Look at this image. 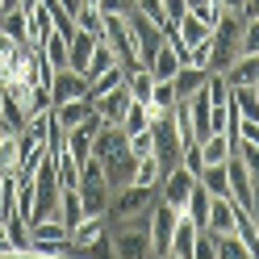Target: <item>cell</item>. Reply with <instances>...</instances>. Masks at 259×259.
<instances>
[{
  "mask_svg": "<svg viewBox=\"0 0 259 259\" xmlns=\"http://www.w3.org/2000/svg\"><path fill=\"white\" fill-rule=\"evenodd\" d=\"M147 218H151V213H138V218H121V222H109L113 259H155V247H151V230H147Z\"/></svg>",
  "mask_w": 259,
  "mask_h": 259,
  "instance_id": "6da1fadb",
  "label": "cell"
},
{
  "mask_svg": "<svg viewBox=\"0 0 259 259\" xmlns=\"http://www.w3.org/2000/svg\"><path fill=\"white\" fill-rule=\"evenodd\" d=\"M159 201V188H142V184H125L109 197V222H121V218H138V213H151V205Z\"/></svg>",
  "mask_w": 259,
  "mask_h": 259,
  "instance_id": "7a4b0ae2",
  "label": "cell"
},
{
  "mask_svg": "<svg viewBox=\"0 0 259 259\" xmlns=\"http://www.w3.org/2000/svg\"><path fill=\"white\" fill-rule=\"evenodd\" d=\"M125 21H130V38H134V51L142 59V67L155 59V51L163 46V29H159L155 21H147L142 13H125Z\"/></svg>",
  "mask_w": 259,
  "mask_h": 259,
  "instance_id": "3957f363",
  "label": "cell"
},
{
  "mask_svg": "<svg viewBox=\"0 0 259 259\" xmlns=\"http://www.w3.org/2000/svg\"><path fill=\"white\" fill-rule=\"evenodd\" d=\"M176 209L171 205H163V201H155L151 205V218H147V230H151V247H155V259L159 255H167V247H171V230H176Z\"/></svg>",
  "mask_w": 259,
  "mask_h": 259,
  "instance_id": "277c9868",
  "label": "cell"
},
{
  "mask_svg": "<svg viewBox=\"0 0 259 259\" xmlns=\"http://www.w3.org/2000/svg\"><path fill=\"white\" fill-rule=\"evenodd\" d=\"M226 176H230V201H234L238 209H251V201H255V180H251V171H247V163H242L238 151H230V159H226Z\"/></svg>",
  "mask_w": 259,
  "mask_h": 259,
  "instance_id": "5b68a950",
  "label": "cell"
},
{
  "mask_svg": "<svg viewBox=\"0 0 259 259\" xmlns=\"http://www.w3.org/2000/svg\"><path fill=\"white\" fill-rule=\"evenodd\" d=\"M192 184H197V180H192L184 167H176V171L163 176V184H159V201L171 205L176 213H184V205H188V197H192Z\"/></svg>",
  "mask_w": 259,
  "mask_h": 259,
  "instance_id": "8992f818",
  "label": "cell"
},
{
  "mask_svg": "<svg viewBox=\"0 0 259 259\" xmlns=\"http://www.w3.org/2000/svg\"><path fill=\"white\" fill-rule=\"evenodd\" d=\"M25 13V29H29V46H42L46 38L55 34V17H51V9L42 5V0H29V5H17Z\"/></svg>",
  "mask_w": 259,
  "mask_h": 259,
  "instance_id": "52a82bcc",
  "label": "cell"
},
{
  "mask_svg": "<svg viewBox=\"0 0 259 259\" xmlns=\"http://www.w3.org/2000/svg\"><path fill=\"white\" fill-rule=\"evenodd\" d=\"M130 88L121 84V88H113V92H105V96H96L92 101V109H96V117H101L105 125H121L125 121V109H130Z\"/></svg>",
  "mask_w": 259,
  "mask_h": 259,
  "instance_id": "ba28073f",
  "label": "cell"
},
{
  "mask_svg": "<svg viewBox=\"0 0 259 259\" xmlns=\"http://www.w3.org/2000/svg\"><path fill=\"white\" fill-rule=\"evenodd\" d=\"M79 96H88V79L79 75V71H71V67L55 71V79H51V101H55V105H67V101H79Z\"/></svg>",
  "mask_w": 259,
  "mask_h": 259,
  "instance_id": "9c48e42d",
  "label": "cell"
},
{
  "mask_svg": "<svg viewBox=\"0 0 259 259\" xmlns=\"http://www.w3.org/2000/svg\"><path fill=\"white\" fill-rule=\"evenodd\" d=\"M96 130H101V117H88V121H79V125H71V130H63V134H67V151L75 155V163L92 159V138H96Z\"/></svg>",
  "mask_w": 259,
  "mask_h": 259,
  "instance_id": "30bf717a",
  "label": "cell"
},
{
  "mask_svg": "<svg viewBox=\"0 0 259 259\" xmlns=\"http://www.w3.org/2000/svg\"><path fill=\"white\" fill-rule=\"evenodd\" d=\"M205 230L209 234H234V201H226V197H209V218H205Z\"/></svg>",
  "mask_w": 259,
  "mask_h": 259,
  "instance_id": "8fae6325",
  "label": "cell"
},
{
  "mask_svg": "<svg viewBox=\"0 0 259 259\" xmlns=\"http://www.w3.org/2000/svg\"><path fill=\"white\" fill-rule=\"evenodd\" d=\"M222 75H226L230 88H255L259 84V55H238Z\"/></svg>",
  "mask_w": 259,
  "mask_h": 259,
  "instance_id": "7c38bea8",
  "label": "cell"
},
{
  "mask_svg": "<svg viewBox=\"0 0 259 259\" xmlns=\"http://www.w3.org/2000/svg\"><path fill=\"white\" fill-rule=\"evenodd\" d=\"M109 197H113V192L105 188V180H88V184H79V205H84V213H88V218H105V213H109Z\"/></svg>",
  "mask_w": 259,
  "mask_h": 259,
  "instance_id": "4fadbf2b",
  "label": "cell"
},
{
  "mask_svg": "<svg viewBox=\"0 0 259 259\" xmlns=\"http://www.w3.org/2000/svg\"><path fill=\"white\" fill-rule=\"evenodd\" d=\"M5 238H9V251H17V255H25V251H34V238H29V222L13 209V213H5Z\"/></svg>",
  "mask_w": 259,
  "mask_h": 259,
  "instance_id": "5bb4252c",
  "label": "cell"
},
{
  "mask_svg": "<svg viewBox=\"0 0 259 259\" xmlns=\"http://www.w3.org/2000/svg\"><path fill=\"white\" fill-rule=\"evenodd\" d=\"M96 42H101V38L84 34V29H75V34L67 38V67H71V71H84V67H88V59H92V51H96Z\"/></svg>",
  "mask_w": 259,
  "mask_h": 259,
  "instance_id": "9a60e30c",
  "label": "cell"
},
{
  "mask_svg": "<svg viewBox=\"0 0 259 259\" xmlns=\"http://www.w3.org/2000/svg\"><path fill=\"white\" fill-rule=\"evenodd\" d=\"M51 113H55V121H59L63 130H71V125H79V121H88V117H96V109H92V96H79V101H67V105H55Z\"/></svg>",
  "mask_w": 259,
  "mask_h": 259,
  "instance_id": "2e32d148",
  "label": "cell"
},
{
  "mask_svg": "<svg viewBox=\"0 0 259 259\" xmlns=\"http://www.w3.org/2000/svg\"><path fill=\"white\" fill-rule=\"evenodd\" d=\"M71 17H75V29H84V34H92V38L105 34V13H101V5H96V0H79Z\"/></svg>",
  "mask_w": 259,
  "mask_h": 259,
  "instance_id": "e0dca14e",
  "label": "cell"
},
{
  "mask_svg": "<svg viewBox=\"0 0 259 259\" xmlns=\"http://www.w3.org/2000/svg\"><path fill=\"white\" fill-rule=\"evenodd\" d=\"M197 147H201L205 167H213V163H226V159H230L234 142H230V134H209V138H201V142H197Z\"/></svg>",
  "mask_w": 259,
  "mask_h": 259,
  "instance_id": "ac0fdd59",
  "label": "cell"
},
{
  "mask_svg": "<svg viewBox=\"0 0 259 259\" xmlns=\"http://www.w3.org/2000/svg\"><path fill=\"white\" fill-rule=\"evenodd\" d=\"M109 67H121V63H117V55L109 51V42L101 38V42H96V51H92V59H88V67L79 71V75H84L88 84H92V79H101V75H105Z\"/></svg>",
  "mask_w": 259,
  "mask_h": 259,
  "instance_id": "d6986e66",
  "label": "cell"
},
{
  "mask_svg": "<svg viewBox=\"0 0 259 259\" xmlns=\"http://www.w3.org/2000/svg\"><path fill=\"white\" fill-rule=\"evenodd\" d=\"M226 105H230L242 121H259V92L255 88H230V101Z\"/></svg>",
  "mask_w": 259,
  "mask_h": 259,
  "instance_id": "ffe728a7",
  "label": "cell"
},
{
  "mask_svg": "<svg viewBox=\"0 0 259 259\" xmlns=\"http://www.w3.org/2000/svg\"><path fill=\"white\" fill-rule=\"evenodd\" d=\"M184 67V63L180 59H176V51H171V46L163 42V46H159V51H155V59L147 63V71H151V79H171L176 71H180Z\"/></svg>",
  "mask_w": 259,
  "mask_h": 259,
  "instance_id": "44dd1931",
  "label": "cell"
},
{
  "mask_svg": "<svg viewBox=\"0 0 259 259\" xmlns=\"http://www.w3.org/2000/svg\"><path fill=\"white\" fill-rule=\"evenodd\" d=\"M105 230H109V218H84V222L71 230V238H67V242H71V255H75L79 247H88L92 238H101Z\"/></svg>",
  "mask_w": 259,
  "mask_h": 259,
  "instance_id": "7402d4cb",
  "label": "cell"
},
{
  "mask_svg": "<svg viewBox=\"0 0 259 259\" xmlns=\"http://www.w3.org/2000/svg\"><path fill=\"white\" fill-rule=\"evenodd\" d=\"M205 79H209V71H201V67H184L171 75V88H176V96H192V92H201L205 88Z\"/></svg>",
  "mask_w": 259,
  "mask_h": 259,
  "instance_id": "603a6c76",
  "label": "cell"
},
{
  "mask_svg": "<svg viewBox=\"0 0 259 259\" xmlns=\"http://www.w3.org/2000/svg\"><path fill=\"white\" fill-rule=\"evenodd\" d=\"M197 184L209 192V197H226V201H230V176H226V163H213V167H205Z\"/></svg>",
  "mask_w": 259,
  "mask_h": 259,
  "instance_id": "cb8c5ba5",
  "label": "cell"
},
{
  "mask_svg": "<svg viewBox=\"0 0 259 259\" xmlns=\"http://www.w3.org/2000/svg\"><path fill=\"white\" fill-rule=\"evenodd\" d=\"M21 167V147H17V134H0V176H13Z\"/></svg>",
  "mask_w": 259,
  "mask_h": 259,
  "instance_id": "d4e9b609",
  "label": "cell"
},
{
  "mask_svg": "<svg viewBox=\"0 0 259 259\" xmlns=\"http://www.w3.org/2000/svg\"><path fill=\"white\" fill-rule=\"evenodd\" d=\"M134 184H142V188H159V184H163V167H159V159H155V155L138 159V167H134Z\"/></svg>",
  "mask_w": 259,
  "mask_h": 259,
  "instance_id": "484cf974",
  "label": "cell"
},
{
  "mask_svg": "<svg viewBox=\"0 0 259 259\" xmlns=\"http://www.w3.org/2000/svg\"><path fill=\"white\" fill-rule=\"evenodd\" d=\"M0 29H5L17 46H29V29H25V13L21 9H9L5 17H0Z\"/></svg>",
  "mask_w": 259,
  "mask_h": 259,
  "instance_id": "4316f807",
  "label": "cell"
},
{
  "mask_svg": "<svg viewBox=\"0 0 259 259\" xmlns=\"http://www.w3.org/2000/svg\"><path fill=\"white\" fill-rule=\"evenodd\" d=\"M147 125H151V105L147 101H130L121 130H125V134H138V130H147Z\"/></svg>",
  "mask_w": 259,
  "mask_h": 259,
  "instance_id": "83f0119b",
  "label": "cell"
},
{
  "mask_svg": "<svg viewBox=\"0 0 259 259\" xmlns=\"http://www.w3.org/2000/svg\"><path fill=\"white\" fill-rule=\"evenodd\" d=\"M176 34H180L188 46H197V42H209V38H213V29H209L205 21H197V17H192V13H188V17L180 21V25H176Z\"/></svg>",
  "mask_w": 259,
  "mask_h": 259,
  "instance_id": "f1b7e54d",
  "label": "cell"
},
{
  "mask_svg": "<svg viewBox=\"0 0 259 259\" xmlns=\"http://www.w3.org/2000/svg\"><path fill=\"white\" fill-rule=\"evenodd\" d=\"M125 84V67H109L101 79H92V84H88V96H92V101H96V96H105V92H113V88H121Z\"/></svg>",
  "mask_w": 259,
  "mask_h": 259,
  "instance_id": "f546056e",
  "label": "cell"
},
{
  "mask_svg": "<svg viewBox=\"0 0 259 259\" xmlns=\"http://www.w3.org/2000/svg\"><path fill=\"white\" fill-rule=\"evenodd\" d=\"M42 55L51 59L55 71H63V67H67V38H63V34H51V38L42 42Z\"/></svg>",
  "mask_w": 259,
  "mask_h": 259,
  "instance_id": "4dcf8cb0",
  "label": "cell"
},
{
  "mask_svg": "<svg viewBox=\"0 0 259 259\" xmlns=\"http://www.w3.org/2000/svg\"><path fill=\"white\" fill-rule=\"evenodd\" d=\"M180 96H176V88H171V79H155V88H151V109H159V113H167Z\"/></svg>",
  "mask_w": 259,
  "mask_h": 259,
  "instance_id": "1f68e13d",
  "label": "cell"
},
{
  "mask_svg": "<svg viewBox=\"0 0 259 259\" xmlns=\"http://www.w3.org/2000/svg\"><path fill=\"white\" fill-rule=\"evenodd\" d=\"M205 96H209V105H226V101H230V84H226V75L209 71V79H205Z\"/></svg>",
  "mask_w": 259,
  "mask_h": 259,
  "instance_id": "d6a6232c",
  "label": "cell"
},
{
  "mask_svg": "<svg viewBox=\"0 0 259 259\" xmlns=\"http://www.w3.org/2000/svg\"><path fill=\"white\" fill-rule=\"evenodd\" d=\"M75 259H113V242H109V230H105L101 238H92L88 247H79V251H75Z\"/></svg>",
  "mask_w": 259,
  "mask_h": 259,
  "instance_id": "836d02e7",
  "label": "cell"
},
{
  "mask_svg": "<svg viewBox=\"0 0 259 259\" xmlns=\"http://www.w3.org/2000/svg\"><path fill=\"white\" fill-rule=\"evenodd\" d=\"M130 155H134V159L155 155V134H151V125H147V130H138V134H130Z\"/></svg>",
  "mask_w": 259,
  "mask_h": 259,
  "instance_id": "e575fe53",
  "label": "cell"
},
{
  "mask_svg": "<svg viewBox=\"0 0 259 259\" xmlns=\"http://www.w3.org/2000/svg\"><path fill=\"white\" fill-rule=\"evenodd\" d=\"M180 167L192 176V180H201V171H205V159H201V147H197V142L180 151Z\"/></svg>",
  "mask_w": 259,
  "mask_h": 259,
  "instance_id": "d590c367",
  "label": "cell"
},
{
  "mask_svg": "<svg viewBox=\"0 0 259 259\" xmlns=\"http://www.w3.org/2000/svg\"><path fill=\"white\" fill-rule=\"evenodd\" d=\"M192 259H218V234L197 230V242H192Z\"/></svg>",
  "mask_w": 259,
  "mask_h": 259,
  "instance_id": "8d00e7d4",
  "label": "cell"
},
{
  "mask_svg": "<svg viewBox=\"0 0 259 259\" xmlns=\"http://www.w3.org/2000/svg\"><path fill=\"white\" fill-rule=\"evenodd\" d=\"M218 259H255V255L242 247L234 234H226V238H218Z\"/></svg>",
  "mask_w": 259,
  "mask_h": 259,
  "instance_id": "74e56055",
  "label": "cell"
},
{
  "mask_svg": "<svg viewBox=\"0 0 259 259\" xmlns=\"http://www.w3.org/2000/svg\"><path fill=\"white\" fill-rule=\"evenodd\" d=\"M188 13H192V17H197V21H205V25H209V29H213V25H218V21H222V13H226V9H222V5H218V0H205V5H192V9H188Z\"/></svg>",
  "mask_w": 259,
  "mask_h": 259,
  "instance_id": "f35d334b",
  "label": "cell"
},
{
  "mask_svg": "<svg viewBox=\"0 0 259 259\" xmlns=\"http://www.w3.org/2000/svg\"><path fill=\"white\" fill-rule=\"evenodd\" d=\"M238 55H259V21H242V38H238Z\"/></svg>",
  "mask_w": 259,
  "mask_h": 259,
  "instance_id": "ab89813d",
  "label": "cell"
},
{
  "mask_svg": "<svg viewBox=\"0 0 259 259\" xmlns=\"http://www.w3.org/2000/svg\"><path fill=\"white\" fill-rule=\"evenodd\" d=\"M234 151L242 155V163H247V171H251V180L259 184V147H255V142H234Z\"/></svg>",
  "mask_w": 259,
  "mask_h": 259,
  "instance_id": "60d3db41",
  "label": "cell"
},
{
  "mask_svg": "<svg viewBox=\"0 0 259 259\" xmlns=\"http://www.w3.org/2000/svg\"><path fill=\"white\" fill-rule=\"evenodd\" d=\"M230 125V105H209V134H226Z\"/></svg>",
  "mask_w": 259,
  "mask_h": 259,
  "instance_id": "b9f144b4",
  "label": "cell"
},
{
  "mask_svg": "<svg viewBox=\"0 0 259 259\" xmlns=\"http://www.w3.org/2000/svg\"><path fill=\"white\" fill-rule=\"evenodd\" d=\"M163 13H167L171 25H180V21L188 17V0H163Z\"/></svg>",
  "mask_w": 259,
  "mask_h": 259,
  "instance_id": "7bdbcfd3",
  "label": "cell"
},
{
  "mask_svg": "<svg viewBox=\"0 0 259 259\" xmlns=\"http://www.w3.org/2000/svg\"><path fill=\"white\" fill-rule=\"evenodd\" d=\"M96 5H101V13H121L125 17V13H134L138 0H96Z\"/></svg>",
  "mask_w": 259,
  "mask_h": 259,
  "instance_id": "ee69618b",
  "label": "cell"
},
{
  "mask_svg": "<svg viewBox=\"0 0 259 259\" xmlns=\"http://www.w3.org/2000/svg\"><path fill=\"white\" fill-rule=\"evenodd\" d=\"M13 51H17V42H13V38L5 34V29H0V63H5V59H9Z\"/></svg>",
  "mask_w": 259,
  "mask_h": 259,
  "instance_id": "f6af8a7d",
  "label": "cell"
},
{
  "mask_svg": "<svg viewBox=\"0 0 259 259\" xmlns=\"http://www.w3.org/2000/svg\"><path fill=\"white\" fill-rule=\"evenodd\" d=\"M242 17H247V21H259V0H247V5H242Z\"/></svg>",
  "mask_w": 259,
  "mask_h": 259,
  "instance_id": "bcb514c9",
  "label": "cell"
},
{
  "mask_svg": "<svg viewBox=\"0 0 259 259\" xmlns=\"http://www.w3.org/2000/svg\"><path fill=\"white\" fill-rule=\"evenodd\" d=\"M218 5H222L226 13H242V5H247V0H218Z\"/></svg>",
  "mask_w": 259,
  "mask_h": 259,
  "instance_id": "7dc6e473",
  "label": "cell"
},
{
  "mask_svg": "<svg viewBox=\"0 0 259 259\" xmlns=\"http://www.w3.org/2000/svg\"><path fill=\"white\" fill-rule=\"evenodd\" d=\"M9 9H17V5H9V0H0V17H5V13H9Z\"/></svg>",
  "mask_w": 259,
  "mask_h": 259,
  "instance_id": "c3c4849f",
  "label": "cell"
},
{
  "mask_svg": "<svg viewBox=\"0 0 259 259\" xmlns=\"http://www.w3.org/2000/svg\"><path fill=\"white\" fill-rule=\"evenodd\" d=\"M192 5H205V0H188V9H192Z\"/></svg>",
  "mask_w": 259,
  "mask_h": 259,
  "instance_id": "681fc988",
  "label": "cell"
},
{
  "mask_svg": "<svg viewBox=\"0 0 259 259\" xmlns=\"http://www.w3.org/2000/svg\"><path fill=\"white\" fill-rule=\"evenodd\" d=\"M0 79H5V63H0Z\"/></svg>",
  "mask_w": 259,
  "mask_h": 259,
  "instance_id": "f907efd6",
  "label": "cell"
},
{
  "mask_svg": "<svg viewBox=\"0 0 259 259\" xmlns=\"http://www.w3.org/2000/svg\"><path fill=\"white\" fill-rule=\"evenodd\" d=\"M159 259H176V255H159Z\"/></svg>",
  "mask_w": 259,
  "mask_h": 259,
  "instance_id": "816d5d0a",
  "label": "cell"
}]
</instances>
